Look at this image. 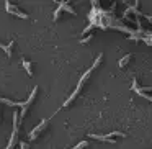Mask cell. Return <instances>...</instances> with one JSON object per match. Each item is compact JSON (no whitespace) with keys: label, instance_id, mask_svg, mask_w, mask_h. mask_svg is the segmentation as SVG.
Wrapping results in <instances>:
<instances>
[{"label":"cell","instance_id":"6da1fadb","mask_svg":"<svg viewBox=\"0 0 152 149\" xmlns=\"http://www.w3.org/2000/svg\"><path fill=\"white\" fill-rule=\"evenodd\" d=\"M5 7H7V12H8V13L15 15V17H18V18H28V13L21 12L20 8L17 7V5H12L10 2H5Z\"/></svg>","mask_w":152,"mask_h":149},{"label":"cell","instance_id":"7a4b0ae2","mask_svg":"<svg viewBox=\"0 0 152 149\" xmlns=\"http://www.w3.org/2000/svg\"><path fill=\"white\" fill-rule=\"evenodd\" d=\"M48 123H49V120H48V118H46V120H43V121H41L39 125H38L36 128H34L33 131L30 133V139H34V138H36V136L39 134V133H41V131H43V129L48 126Z\"/></svg>","mask_w":152,"mask_h":149},{"label":"cell","instance_id":"3957f363","mask_svg":"<svg viewBox=\"0 0 152 149\" xmlns=\"http://www.w3.org/2000/svg\"><path fill=\"white\" fill-rule=\"evenodd\" d=\"M90 138H93V139H98V141H105V142H110V144H115V139H110V138H106V134L103 136V134H92L90 133Z\"/></svg>","mask_w":152,"mask_h":149},{"label":"cell","instance_id":"277c9868","mask_svg":"<svg viewBox=\"0 0 152 149\" xmlns=\"http://www.w3.org/2000/svg\"><path fill=\"white\" fill-rule=\"evenodd\" d=\"M131 57H132V54H131V53H129V54H126V56H123L121 59L118 61V66H119V67H124L126 64H128L129 61H131Z\"/></svg>","mask_w":152,"mask_h":149},{"label":"cell","instance_id":"5b68a950","mask_svg":"<svg viewBox=\"0 0 152 149\" xmlns=\"http://www.w3.org/2000/svg\"><path fill=\"white\" fill-rule=\"evenodd\" d=\"M61 5H62V10L69 12V13H72V15H77V12L74 10L72 7H70V4H69V2H61Z\"/></svg>","mask_w":152,"mask_h":149},{"label":"cell","instance_id":"8992f818","mask_svg":"<svg viewBox=\"0 0 152 149\" xmlns=\"http://www.w3.org/2000/svg\"><path fill=\"white\" fill-rule=\"evenodd\" d=\"M21 64H23V67H25V69H26L28 76H33V69H31V62H30V61L23 59V61H21Z\"/></svg>","mask_w":152,"mask_h":149},{"label":"cell","instance_id":"52a82bcc","mask_svg":"<svg viewBox=\"0 0 152 149\" xmlns=\"http://www.w3.org/2000/svg\"><path fill=\"white\" fill-rule=\"evenodd\" d=\"M77 95H79V90H77V89H75V90H74V93H72V95H70V97H69V98H67V100H66V102H64V106H67V105H70V102H72V100H74V98H75V97H77Z\"/></svg>","mask_w":152,"mask_h":149},{"label":"cell","instance_id":"ba28073f","mask_svg":"<svg viewBox=\"0 0 152 149\" xmlns=\"http://www.w3.org/2000/svg\"><path fill=\"white\" fill-rule=\"evenodd\" d=\"M57 5H59V7H57V10L54 12V15H53V20H54V21L59 20V15H61V12H62V5H61V2H59Z\"/></svg>","mask_w":152,"mask_h":149},{"label":"cell","instance_id":"9c48e42d","mask_svg":"<svg viewBox=\"0 0 152 149\" xmlns=\"http://www.w3.org/2000/svg\"><path fill=\"white\" fill-rule=\"evenodd\" d=\"M102 57H103V54H98V56H96V59L93 61V64H92V69H93V70H95L96 67L100 66V62H102Z\"/></svg>","mask_w":152,"mask_h":149},{"label":"cell","instance_id":"30bf717a","mask_svg":"<svg viewBox=\"0 0 152 149\" xmlns=\"http://www.w3.org/2000/svg\"><path fill=\"white\" fill-rule=\"evenodd\" d=\"M87 144H88L87 141H80L77 146H74V148H70V149H83V148H87Z\"/></svg>","mask_w":152,"mask_h":149},{"label":"cell","instance_id":"8fae6325","mask_svg":"<svg viewBox=\"0 0 152 149\" xmlns=\"http://www.w3.org/2000/svg\"><path fill=\"white\" fill-rule=\"evenodd\" d=\"M13 44H15V41H10V43L7 44V51H5L7 56H12V48H13Z\"/></svg>","mask_w":152,"mask_h":149},{"label":"cell","instance_id":"7c38bea8","mask_svg":"<svg viewBox=\"0 0 152 149\" xmlns=\"http://www.w3.org/2000/svg\"><path fill=\"white\" fill-rule=\"evenodd\" d=\"M92 38H93V34H87L85 38H82V40H80V43H82V44H85V43H88V41L92 40Z\"/></svg>","mask_w":152,"mask_h":149},{"label":"cell","instance_id":"4fadbf2b","mask_svg":"<svg viewBox=\"0 0 152 149\" xmlns=\"http://www.w3.org/2000/svg\"><path fill=\"white\" fill-rule=\"evenodd\" d=\"M144 18H145L147 21H151V23H152V17H151V15H144Z\"/></svg>","mask_w":152,"mask_h":149},{"label":"cell","instance_id":"5bb4252c","mask_svg":"<svg viewBox=\"0 0 152 149\" xmlns=\"http://www.w3.org/2000/svg\"><path fill=\"white\" fill-rule=\"evenodd\" d=\"M20 146H21V149H28V144H26V142H20Z\"/></svg>","mask_w":152,"mask_h":149}]
</instances>
